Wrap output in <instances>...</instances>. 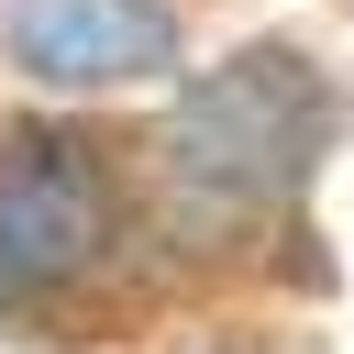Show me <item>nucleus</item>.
Listing matches in <instances>:
<instances>
[{
  "label": "nucleus",
  "instance_id": "nucleus-1",
  "mask_svg": "<svg viewBox=\"0 0 354 354\" xmlns=\"http://www.w3.org/2000/svg\"><path fill=\"white\" fill-rule=\"evenodd\" d=\"M321 133H332L321 66L299 44H243L210 77H188V100L166 111L155 155H166L177 199H199V210H266V199L299 188V166L321 155Z\"/></svg>",
  "mask_w": 354,
  "mask_h": 354
},
{
  "label": "nucleus",
  "instance_id": "nucleus-2",
  "mask_svg": "<svg viewBox=\"0 0 354 354\" xmlns=\"http://www.w3.org/2000/svg\"><path fill=\"white\" fill-rule=\"evenodd\" d=\"M111 155L77 122L0 133V299H55L111 254Z\"/></svg>",
  "mask_w": 354,
  "mask_h": 354
},
{
  "label": "nucleus",
  "instance_id": "nucleus-3",
  "mask_svg": "<svg viewBox=\"0 0 354 354\" xmlns=\"http://www.w3.org/2000/svg\"><path fill=\"white\" fill-rule=\"evenodd\" d=\"M11 55L33 77H144L177 55V11L166 0H11Z\"/></svg>",
  "mask_w": 354,
  "mask_h": 354
}]
</instances>
